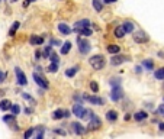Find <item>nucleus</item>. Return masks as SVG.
<instances>
[{
  "mask_svg": "<svg viewBox=\"0 0 164 139\" xmlns=\"http://www.w3.org/2000/svg\"><path fill=\"white\" fill-rule=\"evenodd\" d=\"M89 63L93 67V70L99 71V70H102V68L105 67V58H103L102 55H93V57L89 60Z\"/></svg>",
  "mask_w": 164,
  "mask_h": 139,
  "instance_id": "nucleus-1",
  "label": "nucleus"
},
{
  "mask_svg": "<svg viewBox=\"0 0 164 139\" xmlns=\"http://www.w3.org/2000/svg\"><path fill=\"white\" fill-rule=\"evenodd\" d=\"M73 113H74L76 118L84 119L86 118V113H87V109H84L81 103H76V104L73 106Z\"/></svg>",
  "mask_w": 164,
  "mask_h": 139,
  "instance_id": "nucleus-2",
  "label": "nucleus"
},
{
  "mask_svg": "<svg viewBox=\"0 0 164 139\" xmlns=\"http://www.w3.org/2000/svg\"><path fill=\"white\" fill-rule=\"evenodd\" d=\"M134 41L137 43H147L150 41V36L145 32H142V31H137L134 33Z\"/></svg>",
  "mask_w": 164,
  "mask_h": 139,
  "instance_id": "nucleus-3",
  "label": "nucleus"
},
{
  "mask_svg": "<svg viewBox=\"0 0 164 139\" xmlns=\"http://www.w3.org/2000/svg\"><path fill=\"white\" fill-rule=\"evenodd\" d=\"M126 61H129V58L125 57V55H120V54H113V57L110 58V64L112 65H120L123 63H126Z\"/></svg>",
  "mask_w": 164,
  "mask_h": 139,
  "instance_id": "nucleus-4",
  "label": "nucleus"
},
{
  "mask_svg": "<svg viewBox=\"0 0 164 139\" xmlns=\"http://www.w3.org/2000/svg\"><path fill=\"white\" fill-rule=\"evenodd\" d=\"M78 51H80V54H87L89 51H90V42H89L87 39H81V38H78Z\"/></svg>",
  "mask_w": 164,
  "mask_h": 139,
  "instance_id": "nucleus-5",
  "label": "nucleus"
},
{
  "mask_svg": "<svg viewBox=\"0 0 164 139\" xmlns=\"http://www.w3.org/2000/svg\"><path fill=\"white\" fill-rule=\"evenodd\" d=\"M83 99L87 100L89 103H92V104H96V106H102V104H105V99L98 97V96H89V94H84Z\"/></svg>",
  "mask_w": 164,
  "mask_h": 139,
  "instance_id": "nucleus-6",
  "label": "nucleus"
},
{
  "mask_svg": "<svg viewBox=\"0 0 164 139\" xmlns=\"http://www.w3.org/2000/svg\"><path fill=\"white\" fill-rule=\"evenodd\" d=\"M33 81L41 87V88H48V87H49L48 81H47V80H45L41 74H38V73H33Z\"/></svg>",
  "mask_w": 164,
  "mask_h": 139,
  "instance_id": "nucleus-7",
  "label": "nucleus"
},
{
  "mask_svg": "<svg viewBox=\"0 0 164 139\" xmlns=\"http://www.w3.org/2000/svg\"><path fill=\"white\" fill-rule=\"evenodd\" d=\"M15 71H16L18 84H19V86H26V84H28V80H26V75L22 73V70H21L19 67H16V68H15Z\"/></svg>",
  "mask_w": 164,
  "mask_h": 139,
  "instance_id": "nucleus-8",
  "label": "nucleus"
},
{
  "mask_svg": "<svg viewBox=\"0 0 164 139\" xmlns=\"http://www.w3.org/2000/svg\"><path fill=\"white\" fill-rule=\"evenodd\" d=\"M123 97V91H122V88L119 86H116L113 90H112V93H110V99L113 100V101H118Z\"/></svg>",
  "mask_w": 164,
  "mask_h": 139,
  "instance_id": "nucleus-9",
  "label": "nucleus"
},
{
  "mask_svg": "<svg viewBox=\"0 0 164 139\" xmlns=\"http://www.w3.org/2000/svg\"><path fill=\"white\" fill-rule=\"evenodd\" d=\"M100 126H102V122H100V119H99L98 116L95 115L93 118L90 119V123H89V129H90V130H96V129H99Z\"/></svg>",
  "mask_w": 164,
  "mask_h": 139,
  "instance_id": "nucleus-10",
  "label": "nucleus"
},
{
  "mask_svg": "<svg viewBox=\"0 0 164 139\" xmlns=\"http://www.w3.org/2000/svg\"><path fill=\"white\" fill-rule=\"evenodd\" d=\"M71 126H73V129H74L76 135H84V133H86V128H84L81 123H78V122H73Z\"/></svg>",
  "mask_w": 164,
  "mask_h": 139,
  "instance_id": "nucleus-11",
  "label": "nucleus"
},
{
  "mask_svg": "<svg viewBox=\"0 0 164 139\" xmlns=\"http://www.w3.org/2000/svg\"><path fill=\"white\" fill-rule=\"evenodd\" d=\"M89 26H90V21H89V19H81V21L76 22L74 29H76V32H78L80 29H83V28H89Z\"/></svg>",
  "mask_w": 164,
  "mask_h": 139,
  "instance_id": "nucleus-12",
  "label": "nucleus"
},
{
  "mask_svg": "<svg viewBox=\"0 0 164 139\" xmlns=\"http://www.w3.org/2000/svg\"><path fill=\"white\" fill-rule=\"evenodd\" d=\"M58 31L63 35H70L71 33V28L68 25H66V23H58Z\"/></svg>",
  "mask_w": 164,
  "mask_h": 139,
  "instance_id": "nucleus-13",
  "label": "nucleus"
},
{
  "mask_svg": "<svg viewBox=\"0 0 164 139\" xmlns=\"http://www.w3.org/2000/svg\"><path fill=\"white\" fill-rule=\"evenodd\" d=\"M106 119L109 122H116L118 120V112L116 110H108L106 112Z\"/></svg>",
  "mask_w": 164,
  "mask_h": 139,
  "instance_id": "nucleus-14",
  "label": "nucleus"
},
{
  "mask_svg": "<svg viewBox=\"0 0 164 139\" xmlns=\"http://www.w3.org/2000/svg\"><path fill=\"white\" fill-rule=\"evenodd\" d=\"M147 118H148V115H147L145 112H137V113L134 115V119H135L137 122H142V120H145Z\"/></svg>",
  "mask_w": 164,
  "mask_h": 139,
  "instance_id": "nucleus-15",
  "label": "nucleus"
},
{
  "mask_svg": "<svg viewBox=\"0 0 164 139\" xmlns=\"http://www.w3.org/2000/svg\"><path fill=\"white\" fill-rule=\"evenodd\" d=\"M29 42L32 45H42L44 43V38H41V36H31Z\"/></svg>",
  "mask_w": 164,
  "mask_h": 139,
  "instance_id": "nucleus-16",
  "label": "nucleus"
},
{
  "mask_svg": "<svg viewBox=\"0 0 164 139\" xmlns=\"http://www.w3.org/2000/svg\"><path fill=\"white\" fill-rule=\"evenodd\" d=\"M126 35V31L123 29V26H118L116 29H115V36L116 38H123Z\"/></svg>",
  "mask_w": 164,
  "mask_h": 139,
  "instance_id": "nucleus-17",
  "label": "nucleus"
},
{
  "mask_svg": "<svg viewBox=\"0 0 164 139\" xmlns=\"http://www.w3.org/2000/svg\"><path fill=\"white\" fill-rule=\"evenodd\" d=\"M10 107H12L10 100H1L0 101V110H9Z\"/></svg>",
  "mask_w": 164,
  "mask_h": 139,
  "instance_id": "nucleus-18",
  "label": "nucleus"
},
{
  "mask_svg": "<svg viewBox=\"0 0 164 139\" xmlns=\"http://www.w3.org/2000/svg\"><path fill=\"white\" fill-rule=\"evenodd\" d=\"M92 4H93V7H95V10L96 12H102V9H103L102 0H92Z\"/></svg>",
  "mask_w": 164,
  "mask_h": 139,
  "instance_id": "nucleus-19",
  "label": "nucleus"
},
{
  "mask_svg": "<svg viewBox=\"0 0 164 139\" xmlns=\"http://www.w3.org/2000/svg\"><path fill=\"white\" fill-rule=\"evenodd\" d=\"M70 49H71V42L70 41H67V42L63 43V46H61V54L63 55H66V54L70 52Z\"/></svg>",
  "mask_w": 164,
  "mask_h": 139,
  "instance_id": "nucleus-20",
  "label": "nucleus"
},
{
  "mask_svg": "<svg viewBox=\"0 0 164 139\" xmlns=\"http://www.w3.org/2000/svg\"><path fill=\"white\" fill-rule=\"evenodd\" d=\"M19 26H21V22H13V26L9 29V36H15V33L19 29Z\"/></svg>",
  "mask_w": 164,
  "mask_h": 139,
  "instance_id": "nucleus-21",
  "label": "nucleus"
},
{
  "mask_svg": "<svg viewBox=\"0 0 164 139\" xmlns=\"http://www.w3.org/2000/svg\"><path fill=\"white\" fill-rule=\"evenodd\" d=\"M123 29L126 31V33H131L132 31H134V23L132 22H129V21H126V22H123Z\"/></svg>",
  "mask_w": 164,
  "mask_h": 139,
  "instance_id": "nucleus-22",
  "label": "nucleus"
},
{
  "mask_svg": "<svg viewBox=\"0 0 164 139\" xmlns=\"http://www.w3.org/2000/svg\"><path fill=\"white\" fill-rule=\"evenodd\" d=\"M119 51H120V46L119 45H109L108 46V52L109 54H119Z\"/></svg>",
  "mask_w": 164,
  "mask_h": 139,
  "instance_id": "nucleus-23",
  "label": "nucleus"
},
{
  "mask_svg": "<svg viewBox=\"0 0 164 139\" xmlns=\"http://www.w3.org/2000/svg\"><path fill=\"white\" fill-rule=\"evenodd\" d=\"M154 77H155L157 80H160V81H163V80H164V68H160V70H155V73H154Z\"/></svg>",
  "mask_w": 164,
  "mask_h": 139,
  "instance_id": "nucleus-24",
  "label": "nucleus"
},
{
  "mask_svg": "<svg viewBox=\"0 0 164 139\" xmlns=\"http://www.w3.org/2000/svg\"><path fill=\"white\" fill-rule=\"evenodd\" d=\"M64 118V110H61V109H58V110H55L54 113H52V119L57 120V119H63Z\"/></svg>",
  "mask_w": 164,
  "mask_h": 139,
  "instance_id": "nucleus-25",
  "label": "nucleus"
},
{
  "mask_svg": "<svg viewBox=\"0 0 164 139\" xmlns=\"http://www.w3.org/2000/svg\"><path fill=\"white\" fill-rule=\"evenodd\" d=\"M77 71H78V67H73V68H68V70L66 71V75H67V77H74Z\"/></svg>",
  "mask_w": 164,
  "mask_h": 139,
  "instance_id": "nucleus-26",
  "label": "nucleus"
},
{
  "mask_svg": "<svg viewBox=\"0 0 164 139\" xmlns=\"http://www.w3.org/2000/svg\"><path fill=\"white\" fill-rule=\"evenodd\" d=\"M78 33H80V35H84V36H90V35H93L92 29H90V26H89V28H83V29H80Z\"/></svg>",
  "mask_w": 164,
  "mask_h": 139,
  "instance_id": "nucleus-27",
  "label": "nucleus"
},
{
  "mask_svg": "<svg viewBox=\"0 0 164 139\" xmlns=\"http://www.w3.org/2000/svg\"><path fill=\"white\" fill-rule=\"evenodd\" d=\"M3 122H6V123L12 125V123L15 122V115H13V113H12V115H6V116L3 118Z\"/></svg>",
  "mask_w": 164,
  "mask_h": 139,
  "instance_id": "nucleus-28",
  "label": "nucleus"
},
{
  "mask_svg": "<svg viewBox=\"0 0 164 139\" xmlns=\"http://www.w3.org/2000/svg\"><path fill=\"white\" fill-rule=\"evenodd\" d=\"M58 64H60V63H52L51 65H48L47 71H49V73H55V71L58 70Z\"/></svg>",
  "mask_w": 164,
  "mask_h": 139,
  "instance_id": "nucleus-29",
  "label": "nucleus"
},
{
  "mask_svg": "<svg viewBox=\"0 0 164 139\" xmlns=\"http://www.w3.org/2000/svg\"><path fill=\"white\" fill-rule=\"evenodd\" d=\"M10 110H12V113H13L15 116H18V115L21 113V107H19V104H12Z\"/></svg>",
  "mask_w": 164,
  "mask_h": 139,
  "instance_id": "nucleus-30",
  "label": "nucleus"
},
{
  "mask_svg": "<svg viewBox=\"0 0 164 139\" xmlns=\"http://www.w3.org/2000/svg\"><path fill=\"white\" fill-rule=\"evenodd\" d=\"M35 129H36V128H29L28 130H26V132H25L23 138H25V139H29V138H31V136L33 135V133H35Z\"/></svg>",
  "mask_w": 164,
  "mask_h": 139,
  "instance_id": "nucleus-31",
  "label": "nucleus"
},
{
  "mask_svg": "<svg viewBox=\"0 0 164 139\" xmlns=\"http://www.w3.org/2000/svg\"><path fill=\"white\" fill-rule=\"evenodd\" d=\"M142 65H144L147 70H153V68H154V63H153V61H150V60H145V61L142 63Z\"/></svg>",
  "mask_w": 164,
  "mask_h": 139,
  "instance_id": "nucleus-32",
  "label": "nucleus"
},
{
  "mask_svg": "<svg viewBox=\"0 0 164 139\" xmlns=\"http://www.w3.org/2000/svg\"><path fill=\"white\" fill-rule=\"evenodd\" d=\"M51 45H48V46H45L44 52H42V55H44V58H49V55H51Z\"/></svg>",
  "mask_w": 164,
  "mask_h": 139,
  "instance_id": "nucleus-33",
  "label": "nucleus"
},
{
  "mask_svg": "<svg viewBox=\"0 0 164 139\" xmlns=\"http://www.w3.org/2000/svg\"><path fill=\"white\" fill-rule=\"evenodd\" d=\"M90 88H92V91H93V93H98V91H99L98 83H96V81H92V83H90Z\"/></svg>",
  "mask_w": 164,
  "mask_h": 139,
  "instance_id": "nucleus-34",
  "label": "nucleus"
},
{
  "mask_svg": "<svg viewBox=\"0 0 164 139\" xmlns=\"http://www.w3.org/2000/svg\"><path fill=\"white\" fill-rule=\"evenodd\" d=\"M49 60H51V63H60V60H58V55L54 52H51L49 55Z\"/></svg>",
  "mask_w": 164,
  "mask_h": 139,
  "instance_id": "nucleus-35",
  "label": "nucleus"
},
{
  "mask_svg": "<svg viewBox=\"0 0 164 139\" xmlns=\"http://www.w3.org/2000/svg\"><path fill=\"white\" fill-rule=\"evenodd\" d=\"M38 130H39V133L36 135V139H41L42 136H44V128H41V126H39V128H38Z\"/></svg>",
  "mask_w": 164,
  "mask_h": 139,
  "instance_id": "nucleus-36",
  "label": "nucleus"
},
{
  "mask_svg": "<svg viewBox=\"0 0 164 139\" xmlns=\"http://www.w3.org/2000/svg\"><path fill=\"white\" fill-rule=\"evenodd\" d=\"M6 80V73H3V71H0V83H3Z\"/></svg>",
  "mask_w": 164,
  "mask_h": 139,
  "instance_id": "nucleus-37",
  "label": "nucleus"
},
{
  "mask_svg": "<svg viewBox=\"0 0 164 139\" xmlns=\"http://www.w3.org/2000/svg\"><path fill=\"white\" fill-rule=\"evenodd\" d=\"M54 133H58V135H66V132H64V130H61V129H55Z\"/></svg>",
  "mask_w": 164,
  "mask_h": 139,
  "instance_id": "nucleus-38",
  "label": "nucleus"
},
{
  "mask_svg": "<svg viewBox=\"0 0 164 139\" xmlns=\"http://www.w3.org/2000/svg\"><path fill=\"white\" fill-rule=\"evenodd\" d=\"M110 84H112V86H119V80H115V78H113V80L110 81Z\"/></svg>",
  "mask_w": 164,
  "mask_h": 139,
  "instance_id": "nucleus-39",
  "label": "nucleus"
},
{
  "mask_svg": "<svg viewBox=\"0 0 164 139\" xmlns=\"http://www.w3.org/2000/svg\"><path fill=\"white\" fill-rule=\"evenodd\" d=\"M158 113H160V115H163V116H164V104H161V106L158 107Z\"/></svg>",
  "mask_w": 164,
  "mask_h": 139,
  "instance_id": "nucleus-40",
  "label": "nucleus"
},
{
  "mask_svg": "<svg viewBox=\"0 0 164 139\" xmlns=\"http://www.w3.org/2000/svg\"><path fill=\"white\" fill-rule=\"evenodd\" d=\"M22 96H23V99H26V100H31V101H32V100H33V99H32V97H31V96H29V94H26V93H23V94H22Z\"/></svg>",
  "mask_w": 164,
  "mask_h": 139,
  "instance_id": "nucleus-41",
  "label": "nucleus"
},
{
  "mask_svg": "<svg viewBox=\"0 0 164 139\" xmlns=\"http://www.w3.org/2000/svg\"><path fill=\"white\" fill-rule=\"evenodd\" d=\"M51 43H52V45H58V46L61 45V42H60V41H57V39H52V41H51Z\"/></svg>",
  "mask_w": 164,
  "mask_h": 139,
  "instance_id": "nucleus-42",
  "label": "nucleus"
},
{
  "mask_svg": "<svg viewBox=\"0 0 164 139\" xmlns=\"http://www.w3.org/2000/svg\"><path fill=\"white\" fill-rule=\"evenodd\" d=\"M39 57H41V52H39V51H36V52H35V60H41Z\"/></svg>",
  "mask_w": 164,
  "mask_h": 139,
  "instance_id": "nucleus-43",
  "label": "nucleus"
},
{
  "mask_svg": "<svg viewBox=\"0 0 164 139\" xmlns=\"http://www.w3.org/2000/svg\"><path fill=\"white\" fill-rule=\"evenodd\" d=\"M142 70H141V67H140V65H137V67H135V73H141Z\"/></svg>",
  "mask_w": 164,
  "mask_h": 139,
  "instance_id": "nucleus-44",
  "label": "nucleus"
},
{
  "mask_svg": "<svg viewBox=\"0 0 164 139\" xmlns=\"http://www.w3.org/2000/svg\"><path fill=\"white\" fill-rule=\"evenodd\" d=\"M64 118H70V112L68 110H64Z\"/></svg>",
  "mask_w": 164,
  "mask_h": 139,
  "instance_id": "nucleus-45",
  "label": "nucleus"
},
{
  "mask_svg": "<svg viewBox=\"0 0 164 139\" xmlns=\"http://www.w3.org/2000/svg\"><path fill=\"white\" fill-rule=\"evenodd\" d=\"M103 1H105V3H108V4H109V3H113V1H116V0H103Z\"/></svg>",
  "mask_w": 164,
  "mask_h": 139,
  "instance_id": "nucleus-46",
  "label": "nucleus"
},
{
  "mask_svg": "<svg viewBox=\"0 0 164 139\" xmlns=\"http://www.w3.org/2000/svg\"><path fill=\"white\" fill-rule=\"evenodd\" d=\"M160 130H163L164 132V123H160Z\"/></svg>",
  "mask_w": 164,
  "mask_h": 139,
  "instance_id": "nucleus-47",
  "label": "nucleus"
},
{
  "mask_svg": "<svg viewBox=\"0 0 164 139\" xmlns=\"http://www.w3.org/2000/svg\"><path fill=\"white\" fill-rule=\"evenodd\" d=\"M158 57H161V58H164V52H158Z\"/></svg>",
  "mask_w": 164,
  "mask_h": 139,
  "instance_id": "nucleus-48",
  "label": "nucleus"
},
{
  "mask_svg": "<svg viewBox=\"0 0 164 139\" xmlns=\"http://www.w3.org/2000/svg\"><path fill=\"white\" fill-rule=\"evenodd\" d=\"M31 1H35V0H31Z\"/></svg>",
  "mask_w": 164,
  "mask_h": 139,
  "instance_id": "nucleus-49",
  "label": "nucleus"
},
{
  "mask_svg": "<svg viewBox=\"0 0 164 139\" xmlns=\"http://www.w3.org/2000/svg\"><path fill=\"white\" fill-rule=\"evenodd\" d=\"M0 1H1V0H0Z\"/></svg>",
  "mask_w": 164,
  "mask_h": 139,
  "instance_id": "nucleus-50",
  "label": "nucleus"
}]
</instances>
